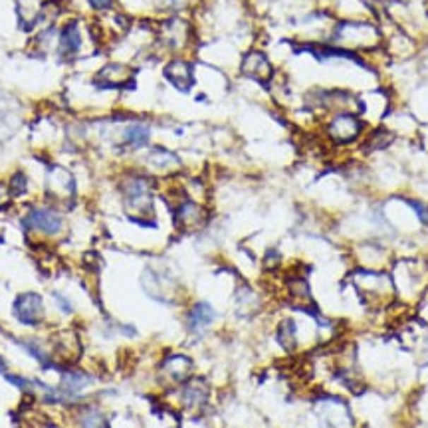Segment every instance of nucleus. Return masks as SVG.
Here are the masks:
<instances>
[{"label":"nucleus","instance_id":"obj_1","mask_svg":"<svg viewBox=\"0 0 428 428\" xmlns=\"http://www.w3.org/2000/svg\"><path fill=\"white\" fill-rule=\"evenodd\" d=\"M121 203L127 216L135 222H147L155 216V186L145 173H127L119 181Z\"/></svg>","mask_w":428,"mask_h":428},{"label":"nucleus","instance_id":"obj_2","mask_svg":"<svg viewBox=\"0 0 428 428\" xmlns=\"http://www.w3.org/2000/svg\"><path fill=\"white\" fill-rule=\"evenodd\" d=\"M58 383H56V397L58 405H73L83 400L85 395L97 385V377L92 371L78 365H61L56 369Z\"/></svg>","mask_w":428,"mask_h":428},{"label":"nucleus","instance_id":"obj_3","mask_svg":"<svg viewBox=\"0 0 428 428\" xmlns=\"http://www.w3.org/2000/svg\"><path fill=\"white\" fill-rule=\"evenodd\" d=\"M22 225L30 234H38L42 238H60L66 232V218L60 208L52 204L30 206L22 218Z\"/></svg>","mask_w":428,"mask_h":428},{"label":"nucleus","instance_id":"obj_4","mask_svg":"<svg viewBox=\"0 0 428 428\" xmlns=\"http://www.w3.org/2000/svg\"><path fill=\"white\" fill-rule=\"evenodd\" d=\"M155 373H157V381L161 387L169 388V391L177 388L194 375L193 357L181 353V351H169L157 363Z\"/></svg>","mask_w":428,"mask_h":428},{"label":"nucleus","instance_id":"obj_5","mask_svg":"<svg viewBox=\"0 0 428 428\" xmlns=\"http://www.w3.org/2000/svg\"><path fill=\"white\" fill-rule=\"evenodd\" d=\"M48 341H50L52 353H54L58 367H61V365H78L80 363V359L83 355V343L78 329H73V327L56 329L48 337Z\"/></svg>","mask_w":428,"mask_h":428},{"label":"nucleus","instance_id":"obj_6","mask_svg":"<svg viewBox=\"0 0 428 428\" xmlns=\"http://www.w3.org/2000/svg\"><path fill=\"white\" fill-rule=\"evenodd\" d=\"M12 316L24 327H42L46 323V302L38 292L18 294L12 304Z\"/></svg>","mask_w":428,"mask_h":428},{"label":"nucleus","instance_id":"obj_7","mask_svg":"<svg viewBox=\"0 0 428 428\" xmlns=\"http://www.w3.org/2000/svg\"><path fill=\"white\" fill-rule=\"evenodd\" d=\"M173 218L174 226L183 232H194L206 225L208 213L203 203L194 201L186 194H181L173 204Z\"/></svg>","mask_w":428,"mask_h":428},{"label":"nucleus","instance_id":"obj_8","mask_svg":"<svg viewBox=\"0 0 428 428\" xmlns=\"http://www.w3.org/2000/svg\"><path fill=\"white\" fill-rule=\"evenodd\" d=\"M171 393H174L179 397V405L186 410H203L208 403H210V383L204 377H193L189 381H184L183 385H179L177 388H171Z\"/></svg>","mask_w":428,"mask_h":428},{"label":"nucleus","instance_id":"obj_9","mask_svg":"<svg viewBox=\"0 0 428 428\" xmlns=\"http://www.w3.org/2000/svg\"><path fill=\"white\" fill-rule=\"evenodd\" d=\"M218 311L210 302H194L184 311V329L191 337H204L216 323Z\"/></svg>","mask_w":428,"mask_h":428},{"label":"nucleus","instance_id":"obj_10","mask_svg":"<svg viewBox=\"0 0 428 428\" xmlns=\"http://www.w3.org/2000/svg\"><path fill=\"white\" fill-rule=\"evenodd\" d=\"M363 133V123L357 119L351 112H337L331 121L327 123V135L337 145H349L355 143Z\"/></svg>","mask_w":428,"mask_h":428},{"label":"nucleus","instance_id":"obj_11","mask_svg":"<svg viewBox=\"0 0 428 428\" xmlns=\"http://www.w3.org/2000/svg\"><path fill=\"white\" fill-rule=\"evenodd\" d=\"M355 285L357 292L361 294V297L367 302V304H375L377 299H383L391 292V280L383 272L377 270H361L355 275Z\"/></svg>","mask_w":428,"mask_h":428},{"label":"nucleus","instance_id":"obj_12","mask_svg":"<svg viewBox=\"0 0 428 428\" xmlns=\"http://www.w3.org/2000/svg\"><path fill=\"white\" fill-rule=\"evenodd\" d=\"M46 191L52 198H56V203H64L70 201L71 196L76 194V181L71 177L70 171H66L64 167H52L48 171V186Z\"/></svg>","mask_w":428,"mask_h":428},{"label":"nucleus","instance_id":"obj_13","mask_svg":"<svg viewBox=\"0 0 428 428\" xmlns=\"http://www.w3.org/2000/svg\"><path fill=\"white\" fill-rule=\"evenodd\" d=\"M275 341L284 349L285 353H297L302 347V335H299V323L296 317H282L275 326Z\"/></svg>","mask_w":428,"mask_h":428},{"label":"nucleus","instance_id":"obj_14","mask_svg":"<svg viewBox=\"0 0 428 428\" xmlns=\"http://www.w3.org/2000/svg\"><path fill=\"white\" fill-rule=\"evenodd\" d=\"M145 165L151 173L157 174H173L181 169V159L167 149H151L149 155L145 157Z\"/></svg>","mask_w":428,"mask_h":428},{"label":"nucleus","instance_id":"obj_15","mask_svg":"<svg viewBox=\"0 0 428 428\" xmlns=\"http://www.w3.org/2000/svg\"><path fill=\"white\" fill-rule=\"evenodd\" d=\"M151 141V127L145 123H129L123 127L119 135V143L123 149H131V151H141Z\"/></svg>","mask_w":428,"mask_h":428},{"label":"nucleus","instance_id":"obj_16","mask_svg":"<svg viewBox=\"0 0 428 428\" xmlns=\"http://www.w3.org/2000/svg\"><path fill=\"white\" fill-rule=\"evenodd\" d=\"M80 46H82V38H80L78 24L76 22L66 24L60 30V36H58V52L61 56H73L80 50Z\"/></svg>","mask_w":428,"mask_h":428},{"label":"nucleus","instance_id":"obj_17","mask_svg":"<svg viewBox=\"0 0 428 428\" xmlns=\"http://www.w3.org/2000/svg\"><path fill=\"white\" fill-rule=\"evenodd\" d=\"M167 78L179 88V90H186L191 82H193V71H191V64L186 60H173L167 66Z\"/></svg>","mask_w":428,"mask_h":428},{"label":"nucleus","instance_id":"obj_18","mask_svg":"<svg viewBox=\"0 0 428 428\" xmlns=\"http://www.w3.org/2000/svg\"><path fill=\"white\" fill-rule=\"evenodd\" d=\"M244 71L246 73H250L252 78L268 80V78H270V73H272V66H270V61L266 60V56H262V54H256L254 52V54L246 56Z\"/></svg>","mask_w":428,"mask_h":428},{"label":"nucleus","instance_id":"obj_19","mask_svg":"<svg viewBox=\"0 0 428 428\" xmlns=\"http://www.w3.org/2000/svg\"><path fill=\"white\" fill-rule=\"evenodd\" d=\"M54 297V304H56V309L60 311L64 317H71L76 316V304L71 302L70 297L66 296V294H61V292H54L52 294Z\"/></svg>","mask_w":428,"mask_h":428},{"label":"nucleus","instance_id":"obj_20","mask_svg":"<svg viewBox=\"0 0 428 428\" xmlns=\"http://www.w3.org/2000/svg\"><path fill=\"white\" fill-rule=\"evenodd\" d=\"M8 186H11L12 196H20V194H24L26 191H28V177H26L24 173L12 174Z\"/></svg>","mask_w":428,"mask_h":428},{"label":"nucleus","instance_id":"obj_21","mask_svg":"<svg viewBox=\"0 0 428 428\" xmlns=\"http://www.w3.org/2000/svg\"><path fill=\"white\" fill-rule=\"evenodd\" d=\"M12 203L11 186L4 183H0V208H6Z\"/></svg>","mask_w":428,"mask_h":428},{"label":"nucleus","instance_id":"obj_22","mask_svg":"<svg viewBox=\"0 0 428 428\" xmlns=\"http://www.w3.org/2000/svg\"><path fill=\"white\" fill-rule=\"evenodd\" d=\"M90 4L95 11H107L112 6V0H90Z\"/></svg>","mask_w":428,"mask_h":428},{"label":"nucleus","instance_id":"obj_23","mask_svg":"<svg viewBox=\"0 0 428 428\" xmlns=\"http://www.w3.org/2000/svg\"><path fill=\"white\" fill-rule=\"evenodd\" d=\"M8 373V363H6V359L0 355V375H6Z\"/></svg>","mask_w":428,"mask_h":428}]
</instances>
